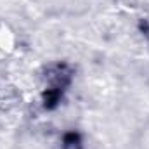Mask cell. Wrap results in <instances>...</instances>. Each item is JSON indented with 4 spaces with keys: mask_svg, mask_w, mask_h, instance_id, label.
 <instances>
[{
    "mask_svg": "<svg viewBox=\"0 0 149 149\" xmlns=\"http://www.w3.org/2000/svg\"><path fill=\"white\" fill-rule=\"evenodd\" d=\"M59 99H61V90L59 88H49L43 94V104H45L47 109L56 108V104L59 102Z\"/></svg>",
    "mask_w": 149,
    "mask_h": 149,
    "instance_id": "obj_1",
    "label": "cell"
},
{
    "mask_svg": "<svg viewBox=\"0 0 149 149\" xmlns=\"http://www.w3.org/2000/svg\"><path fill=\"white\" fill-rule=\"evenodd\" d=\"M78 141H80L78 134H68V135L64 137V142H66V146H73V144H78Z\"/></svg>",
    "mask_w": 149,
    "mask_h": 149,
    "instance_id": "obj_2",
    "label": "cell"
}]
</instances>
